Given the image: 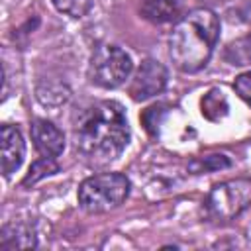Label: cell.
<instances>
[{"label": "cell", "instance_id": "1", "mask_svg": "<svg viewBox=\"0 0 251 251\" xmlns=\"http://www.w3.org/2000/svg\"><path fill=\"white\" fill-rule=\"evenodd\" d=\"M129 143V126L122 104L104 100L80 112L75 126V145L92 167L116 161Z\"/></svg>", "mask_w": 251, "mask_h": 251}, {"label": "cell", "instance_id": "2", "mask_svg": "<svg viewBox=\"0 0 251 251\" xmlns=\"http://www.w3.org/2000/svg\"><path fill=\"white\" fill-rule=\"evenodd\" d=\"M220 37V18L210 8H194L184 14L169 37V55L182 73H196L212 57Z\"/></svg>", "mask_w": 251, "mask_h": 251}, {"label": "cell", "instance_id": "3", "mask_svg": "<svg viewBox=\"0 0 251 251\" xmlns=\"http://www.w3.org/2000/svg\"><path fill=\"white\" fill-rule=\"evenodd\" d=\"M129 194V178L122 173H100L84 178L78 186V204L90 212L100 214L118 208Z\"/></svg>", "mask_w": 251, "mask_h": 251}, {"label": "cell", "instance_id": "4", "mask_svg": "<svg viewBox=\"0 0 251 251\" xmlns=\"http://www.w3.org/2000/svg\"><path fill=\"white\" fill-rule=\"evenodd\" d=\"M133 71L131 57L118 45H100L88 65V78L100 88H118L122 86Z\"/></svg>", "mask_w": 251, "mask_h": 251}, {"label": "cell", "instance_id": "5", "mask_svg": "<svg viewBox=\"0 0 251 251\" xmlns=\"http://www.w3.org/2000/svg\"><path fill=\"white\" fill-rule=\"evenodd\" d=\"M249 204H251L249 178H233L220 182L210 190L206 198L208 214L216 220H231L239 216Z\"/></svg>", "mask_w": 251, "mask_h": 251}, {"label": "cell", "instance_id": "6", "mask_svg": "<svg viewBox=\"0 0 251 251\" xmlns=\"http://www.w3.org/2000/svg\"><path fill=\"white\" fill-rule=\"evenodd\" d=\"M165 84H167V69L159 61L147 59L141 63V67L137 69L135 76L129 82V96L141 102L163 92Z\"/></svg>", "mask_w": 251, "mask_h": 251}, {"label": "cell", "instance_id": "7", "mask_svg": "<svg viewBox=\"0 0 251 251\" xmlns=\"http://www.w3.org/2000/svg\"><path fill=\"white\" fill-rule=\"evenodd\" d=\"M25 155V143L18 127L14 126H2L0 127V167L2 175L10 176L16 173L24 161Z\"/></svg>", "mask_w": 251, "mask_h": 251}, {"label": "cell", "instance_id": "8", "mask_svg": "<svg viewBox=\"0 0 251 251\" xmlns=\"http://www.w3.org/2000/svg\"><path fill=\"white\" fill-rule=\"evenodd\" d=\"M31 139H33V145L37 149L39 155L43 157H59L65 149V135L63 131L49 120H33L31 122Z\"/></svg>", "mask_w": 251, "mask_h": 251}, {"label": "cell", "instance_id": "9", "mask_svg": "<svg viewBox=\"0 0 251 251\" xmlns=\"http://www.w3.org/2000/svg\"><path fill=\"white\" fill-rule=\"evenodd\" d=\"M37 245L35 229L27 222H10L0 231V249L14 251V249H33Z\"/></svg>", "mask_w": 251, "mask_h": 251}, {"label": "cell", "instance_id": "10", "mask_svg": "<svg viewBox=\"0 0 251 251\" xmlns=\"http://www.w3.org/2000/svg\"><path fill=\"white\" fill-rule=\"evenodd\" d=\"M141 16L153 24H167L180 20L182 0H141Z\"/></svg>", "mask_w": 251, "mask_h": 251}, {"label": "cell", "instance_id": "11", "mask_svg": "<svg viewBox=\"0 0 251 251\" xmlns=\"http://www.w3.org/2000/svg\"><path fill=\"white\" fill-rule=\"evenodd\" d=\"M200 108H202V116L208 118V120H212V122H218V120L226 118V114L229 110L227 98H226V94L220 88H212L210 92H206L202 96Z\"/></svg>", "mask_w": 251, "mask_h": 251}, {"label": "cell", "instance_id": "12", "mask_svg": "<svg viewBox=\"0 0 251 251\" xmlns=\"http://www.w3.org/2000/svg\"><path fill=\"white\" fill-rule=\"evenodd\" d=\"M224 59L235 67L251 65V33L231 41L224 51Z\"/></svg>", "mask_w": 251, "mask_h": 251}, {"label": "cell", "instance_id": "13", "mask_svg": "<svg viewBox=\"0 0 251 251\" xmlns=\"http://www.w3.org/2000/svg\"><path fill=\"white\" fill-rule=\"evenodd\" d=\"M57 171H59V165L55 163V159L43 157V159L35 161V163L29 167V173H27V176L24 178V184H25V186H27V184H33V182H37V180H41V178H45V176H49V175H55Z\"/></svg>", "mask_w": 251, "mask_h": 251}, {"label": "cell", "instance_id": "14", "mask_svg": "<svg viewBox=\"0 0 251 251\" xmlns=\"http://www.w3.org/2000/svg\"><path fill=\"white\" fill-rule=\"evenodd\" d=\"M94 0H53L55 8L71 18H82L88 14V10L92 8Z\"/></svg>", "mask_w": 251, "mask_h": 251}, {"label": "cell", "instance_id": "15", "mask_svg": "<svg viewBox=\"0 0 251 251\" xmlns=\"http://www.w3.org/2000/svg\"><path fill=\"white\" fill-rule=\"evenodd\" d=\"M229 165V161L226 159V155H210V157H204L202 161H194L192 165H190V169L194 171V173H206V171H210V169H222V167H227Z\"/></svg>", "mask_w": 251, "mask_h": 251}, {"label": "cell", "instance_id": "16", "mask_svg": "<svg viewBox=\"0 0 251 251\" xmlns=\"http://www.w3.org/2000/svg\"><path fill=\"white\" fill-rule=\"evenodd\" d=\"M163 114H165L163 106H151V108H147V110L143 112V118H141V120H143V124H145V127H147L149 133H157Z\"/></svg>", "mask_w": 251, "mask_h": 251}, {"label": "cell", "instance_id": "17", "mask_svg": "<svg viewBox=\"0 0 251 251\" xmlns=\"http://www.w3.org/2000/svg\"><path fill=\"white\" fill-rule=\"evenodd\" d=\"M233 88H235V92H237L247 104H251V71L239 75V76L235 78V82H233Z\"/></svg>", "mask_w": 251, "mask_h": 251}]
</instances>
